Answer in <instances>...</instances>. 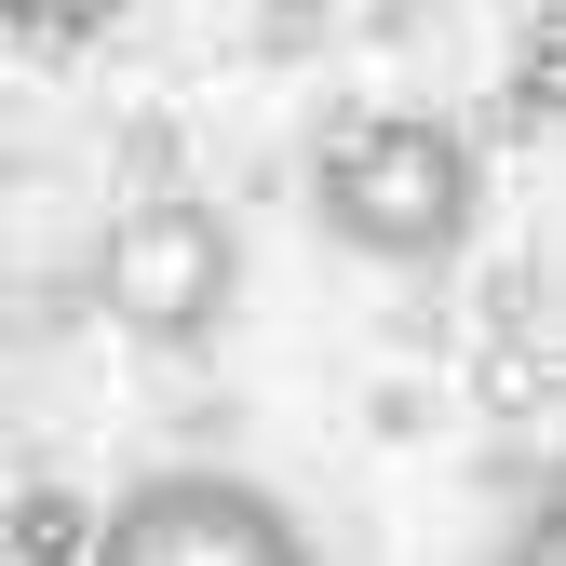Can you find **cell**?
Wrapping results in <instances>:
<instances>
[{
  "instance_id": "obj_1",
  "label": "cell",
  "mask_w": 566,
  "mask_h": 566,
  "mask_svg": "<svg viewBox=\"0 0 566 566\" xmlns=\"http://www.w3.org/2000/svg\"><path fill=\"white\" fill-rule=\"evenodd\" d=\"M311 217H324V243L378 256V270H446L485 217V149L446 108H365V122L324 135Z\"/></svg>"
},
{
  "instance_id": "obj_2",
  "label": "cell",
  "mask_w": 566,
  "mask_h": 566,
  "mask_svg": "<svg viewBox=\"0 0 566 566\" xmlns=\"http://www.w3.org/2000/svg\"><path fill=\"white\" fill-rule=\"evenodd\" d=\"M243 297V230L217 217L202 189H149V202H122L108 243H95V311L122 337H149V350H202L230 324Z\"/></svg>"
},
{
  "instance_id": "obj_3",
  "label": "cell",
  "mask_w": 566,
  "mask_h": 566,
  "mask_svg": "<svg viewBox=\"0 0 566 566\" xmlns=\"http://www.w3.org/2000/svg\"><path fill=\"white\" fill-rule=\"evenodd\" d=\"M82 566H311V526L270 500L256 472H135L122 500L95 513V553Z\"/></svg>"
},
{
  "instance_id": "obj_4",
  "label": "cell",
  "mask_w": 566,
  "mask_h": 566,
  "mask_svg": "<svg viewBox=\"0 0 566 566\" xmlns=\"http://www.w3.org/2000/svg\"><path fill=\"white\" fill-rule=\"evenodd\" d=\"M0 539H14V566H82L95 553V500L82 485H28V500L0 513Z\"/></svg>"
},
{
  "instance_id": "obj_5",
  "label": "cell",
  "mask_w": 566,
  "mask_h": 566,
  "mask_svg": "<svg viewBox=\"0 0 566 566\" xmlns=\"http://www.w3.org/2000/svg\"><path fill=\"white\" fill-rule=\"evenodd\" d=\"M122 28V0H0V41H28V54H82Z\"/></svg>"
},
{
  "instance_id": "obj_6",
  "label": "cell",
  "mask_w": 566,
  "mask_h": 566,
  "mask_svg": "<svg viewBox=\"0 0 566 566\" xmlns=\"http://www.w3.org/2000/svg\"><path fill=\"white\" fill-rule=\"evenodd\" d=\"M500 566H566V513H526V526L500 539Z\"/></svg>"
},
{
  "instance_id": "obj_7",
  "label": "cell",
  "mask_w": 566,
  "mask_h": 566,
  "mask_svg": "<svg viewBox=\"0 0 566 566\" xmlns=\"http://www.w3.org/2000/svg\"><path fill=\"white\" fill-rule=\"evenodd\" d=\"M270 14H283V28H311V14H337V0H270Z\"/></svg>"
}]
</instances>
